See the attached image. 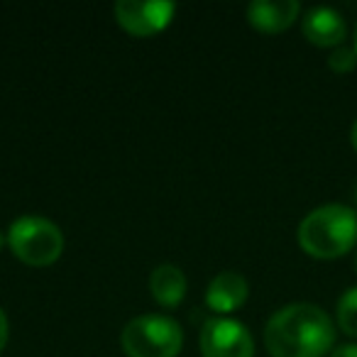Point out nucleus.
Wrapping results in <instances>:
<instances>
[{"instance_id":"4468645a","label":"nucleus","mask_w":357,"mask_h":357,"mask_svg":"<svg viewBox=\"0 0 357 357\" xmlns=\"http://www.w3.org/2000/svg\"><path fill=\"white\" fill-rule=\"evenodd\" d=\"M8 333H10V326H8V316H6V311L0 308V352L6 350V345H8Z\"/></svg>"},{"instance_id":"9b49d317","label":"nucleus","mask_w":357,"mask_h":357,"mask_svg":"<svg viewBox=\"0 0 357 357\" xmlns=\"http://www.w3.org/2000/svg\"><path fill=\"white\" fill-rule=\"evenodd\" d=\"M335 321L345 335L357 337V287L347 289V291L337 298Z\"/></svg>"},{"instance_id":"2eb2a0df","label":"nucleus","mask_w":357,"mask_h":357,"mask_svg":"<svg viewBox=\"0 0 357 357\" xmlns=\"http://www.w3.org/2000/svg\"><path fill=\"white\" fill-rule=\"evenodd\" d=\"M350 142H352V147H355V152H357V120L352 123V130H350Z\"/></svg>"},{"instance_id":"a211bd4d","label":"nucleus","mask_w":357,"mask_h":357,"mask_svg":"<svg viewBox=\"0 0 357 357\" xmlns=\"http://www.w3.org/2000/svg\"><path fill=\"white\" fill-rule=\"evenodd\" d=\"M355 269H357V255H355Z\"/></svg>"},{"instance_id":"f3484780","label":"nucleus","mask_w":357,"mask_h":357,"mask_svg":"<svg viewBox=\"0 0 357 357\" xmlns=\"http://www.w3.org/2000/svg\"><path fill=\"white\" fill-rule=\"evenodd\" d=\"M0 248H3V233H0Z\"/></svg>"},{"instance_id":"423d86ee","label":"nucleus","mask_w":357,"mask_h":357,"mask_svg":"<svg viewBox=\"0 0 357 357\" xmlns=\"http://www.w3.org/2000/svg\"><path fill=\"white\" fill-rule=\"evenodd\" d=\"M115 20L128 35L132 37H152L162 32L164 27L172 22L176 6L174 3H162V0H152V3H139V0H120L113 8Z\"/></svg>"},{"instance_id":"ddd939ff","label":"nucleus","mask_w":357,"mask_h":357,"mask_svg":"<svg viewBox=\"0 0 357 357\" xmlns=\"http://www.w3.org/2000/svg\"><path fill=\"white\" fill-rule=\"evenodd\" d=\"M331 357H357V345L355 342H345V345L333 347Z\"/></svg>"},{"instance_id":"f8f14e48","label":"nucleus","mask_w":357,"mask_h":357,"mask_svg":"<svg viewBox=\"0 0 357 357\" xmlns=\"http://www.w3.org/2000/svg\"><path fill=\"white\" fill-rule=\"evenodd\" d=\"M328 66H331L335 74H347L357 66V52L355 47H337L333 50V54L328 56Z\"/></svg>"},{"instance_id":"dca6fc26","label":"nucleus","mask_w":357,"mask_h":357,"mask_svg":"<svg viewBox=\"0 0 357 357\" xmlns=\"http://www.w3.org/2000/svg\"><path fill=\"white\" fill-rule=\"evenodd\" d=\"M355 52H357V25H355Z\"/></svg>"},{"instance_id":"0eeeda50","label":"nucleus","mask_w":357,"mask_h":357,"mask_svg":"<svg viewBox=\"0 0 357 357\" xmlns=\"http://www.w3.org/2000/svg\"><path fill=\"white\" fill-rule=\"evenodd\" d=\"M301 6L296 0H255L248 6V22L264 35H279L298 20Z\"/></svg>"},{"instance_id":"f03ea898","label":"nucleus","mask_w":357,"mask_h":357,"mask_svg":"<svg viewBox=\"0 0 357 357\" xmlns=\"http://www.w3.org/2000/svg\"><path fill=\"white\" fill-rule=\"evenodd\" d=\"M298 245L313 259H337L357 245V211L345 204L313 208L298 223Z\"/></svg>"},{"instance_id":"6ab92c4d","label":"nucleus","mask_w":357,"mask_h":357,"mask_svg":"<svg viewBox=\"0 0 357 357\" xmlns=\"http://www.w3.org/2000/svg\"><path fill=\"white\" fill-rule=\"evenodd\" d=\"M355 204H357V189H355Z\"/></svg>"},{"instance_id":"9d476101","label":"nucleus","mask_w":357,"mask_h":357,"mask_svg":"<svg viewBox=\"0 0 357 357\" xmlns=\"http://www.w3.org/2000/svg\"><path fill=\"white\" fill-rule=\"evenodd\" d=\"M186 274L174 264H162L149 274V294L164 308H174L186 296Z\"/></svg>"},{"instance_id":"6e6552de","label":"nucleus","mask_w":357,"mask_h":357,"mask_svg":"<svg viewBox=\"0 0 357 357\" xmlns=\"http://www.w3.org/2000/svg\"><path fill=\"white\" fill-rule=\"evenodd\" d=\"M301 30L303 37L313 47H323V50H328V47H333V50L342 47L347 35L345 20L333 8H313V10H308L301 20Z\"/></svg>"},{"instance_id":"20e7f679","label":"nucleus","mask_w":357,"mask_h":357,"mask_svg":"<svg viewBox=\"0 0 357 357\" xmlns=\"http://www.w3.org/2000/svg\"><path fill=\"white\" fill-rule=\"evenodd\" d=\"M128 357H176L184 347V331L174 318L137 316L120 335Z\"/></svg>"},{"instance_id":"7ed1b4c3","label":"nucleus","mask_w":357,"mask_h":357,"mask_svg":"<svg viewBox=\"0 0 357 357\" xmlns=\"http://www.w3.org/2000/svg\"><path fill=\"white\" fill-rule=\"evenodd\" d=\"M8 245L20 262L30 267H50L64 252L59 225L42 215H22L8 230Z\"/></svg>"},{"instance_id":"39448f33","label":"nucleus","mask_w":357,"mask_h":357,"mask_svg":"<svg viewBox=\"0 0 357 357\" xmlns=\"http://www.w3.org/2000/svg\"><path fill=\"white\" fill-rule=\"evenodd\" d=\"M204 357H255V340L250 331L233 318H213L201 331Z\"/></svg>"},{"instance_id":"f257e3e1","label":"nucleus","mask_w":357,"mask_h":357,"mask_svg":"<svg viewBox=\"0 0 357 357\" xmlns=\"http://www.w3.org/2000/svg\"><path fill=\"white\" fill-rule=\"evenodd\" d=\"M272 357H326L335 345V323L316 303H289L264 326Z\"/></svg>"},{"instance_id":"1a4fd4ad","label":"nucleus","mask_w":357,"mask_h":357,"mask_svg":"<svg viewBox=\"0 0 357 357\" xmlns=\"http://www.w3.org/2000/svg\"><path fill=\"white\" fill-rule=\"evenodd\" d=\"M248 279L238 272H220L213 282L208 284L206 291V303L213 308L215 313H230L238 311L245 301H248Z\"/></svg>"}]
</instances>
